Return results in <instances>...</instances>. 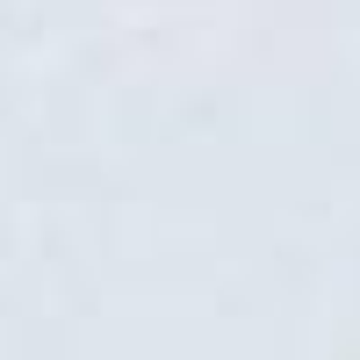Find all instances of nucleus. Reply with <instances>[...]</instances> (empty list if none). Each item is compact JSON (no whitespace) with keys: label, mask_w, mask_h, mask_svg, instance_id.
Instances as JSON below:
<instances>
[]
</instances>
